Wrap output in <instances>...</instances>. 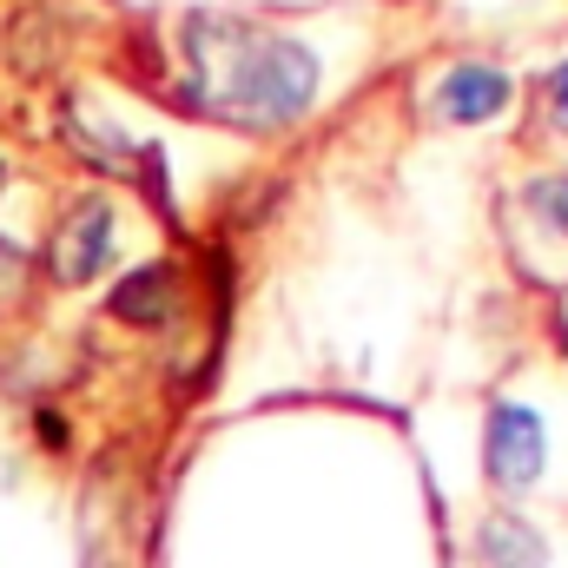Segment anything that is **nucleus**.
Here are the masks:
<instances>
[{
    "mask_svg": "<svg viewBox=\"0 0 568 568\" xmlns=\"http://www.w3.org/2000/svg\"><path fill=\"white\" fill-rule=\"evenodd\" d=\"M185 67L192 106L239 133H278L317 100V53L278 27H252L232 13L185 20Z\"/></svg>",
    "mask_w": 568,
    "mask_h": 568,
    "instance_id": "1",
    "label": "nucleus"
},
{
    "mask_svg": "<svg viewBox=\"0 0 568 568\" xmlns=\"http://www.w3.org/2000/svg\"><path fill=\"white\" fill-rule=\"evenodd\" d=\"M542 463H549V429L529 404H496L489 424H483V476L503 489V496H529L542 483Z\"/></svg>",
    "mask_w": 568,
    "mask_h": 568,
    "instance_id": "2",
    "label": "nucleus"
},
{
    "mask_svg": "<svg viewBox=\"0 0 568 568\" xmlns=\"http://www.w3.org/2000/svg\"><path fill=\"white\" fill-rule=\"evenodd\" d=\"M106 258H113V205L100 192H87L60 212V225L47 239V272H53V284H93Z\"/></svg>",
    "mask_w": 568,
    "mask_h": 568,
    "instance_id": "3",
    "label": "nucleus"
},
{
    "mask_svg": "<svg viewBox=\"0 0 568 568\" xmlns=\"http://www.w3.org/2000/svg\"><path fill=\"white\" fill-rule=\"evenodd\" d=\"M509 100H516V87H509V73L489 67V60H463V67H449L443 87H436V113H443L449 126H489Z\"/></svg>",
    "mask_w": 568,
    "mask_h": 568,
    "instance_id": "4",
    "label": "nucleus"
},
{
    "mask_svg": "<svg viewBox=\"0 0 568 568\" xmlns=\"http://www.w3.org/2000/svg\"><path fill=\"white\" fill-rule=\"evenodd\" d=\"M113 317H126V324H165L172 311H179V265H140V272H126V278L113 284Z\"/></svg>",
    "mask_w": 568,
    "mask_h": 568,
    "instance_id": "5",
    "label": "nucleus"
},
{
    "mask_svg": "<svg viewBox=\"0 0 568 568\" xmlns=\"http://www.w3.org/2000/svg\"><path fill=\"white\" fill-rule=\"evenodd\" d=\"M476 562L483 568H549V549H542L536 523H523L516 509H496L476 529Z\"/></svg>",
    "mask_w": 568,
    "mask_h": 568,
    "instance_id": "6",
    "label": "nucleus"
},
{
    "mask_svg": "<svg viewBox=\"0 0 568 568\" xmlns=\"http://www.w3.org/2000/svg\"><path fill=\"white\" fill-rule=\"evenodd\" d=\"M523 205H529L556 239H568V172H542V179H529V185H523Z\"/></svg>",
    "mask_w": 568,
    "mask_h": 568,
    "instance_id": "7",
    "label": "nucleus"
},
{
    "mask_svg": "<svg viewBox=\"0 0 568 568\" xmlns=\"http://www.w3.org/2000/svg\"><path fill=\"white\" fill-rule=\"evenodd\" d=\"M20 291H27V252L0 239V311H13V304H20Z\"/></svg>",
    "mask_w": 568,
    "mask_h": 568,
    "instance_id": "8",
    "label": "nucleus"
},
{
    "mask_svg": "<svg viewBox=\"0 0 568 568\" xmlns=\"http://www.w3.org/2000/svg\"><path fill=\"white\" fill-rule=\"evenodd\" d=\"M549 106H556V126L568 133V60L549 73Z\"/></svg>",
    "mask_w": 568,
    "mask_h": 568,
    "instance_id": "9",
    "label": "nucleus"
}]
</instances>
